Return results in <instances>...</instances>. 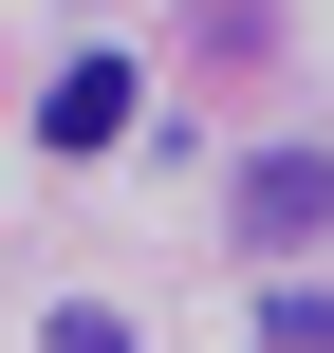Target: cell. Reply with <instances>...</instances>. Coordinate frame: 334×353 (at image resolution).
<instances>
[{
  "label": "cell",
  "mask_w": 334,
  "mask_h": 353,
  "mask_svg": "<svg viewBox=\"0 0 334 353\" xmlns=\"http://www.w3.org/2000/svg\"><path fill=\"white\" fill-rule=\"evenodd\" d=\"M223 223H242L260 261H298V242H334V149H242V186H223Z\"/></svg>",
  "instance_id": "1"
},
{
  "label": "cell",
  "mask_w": 334,
  "mask_h": 353,
  "mask_svg": "<svg viewBox=\"0 0 334 353\" xmlns=\"http://www.w3.org/2000/svg\"><path fill=\"white\" fill-rule=\"evenodd\" d=\"M260 335H279V353H334V279H298V298H260Z\"/></svg>",
  "instance_id": "3"
},
{
  "label": "cell",
  "mask_w": 334,
  "mask_h": 353,
  "mask_svg": "<svg viewBox=\"0 0 334 353\" xmlns=\"http://www.w3.org/2000/svg\"><path fill=\"white\" fill-rule=\"evenodd\" d=\"M130 112H149V74H130V56H74V74L37 93V149H56V168H93V149H112Z\"/></svg>",
  "instance_id": "2"
},
{
  "label": "cell",
  "mask_w": 334,
  "mask_h": 353,
  "mask_svg": "<svg viewBox=\"0 0 334 353\" xmlns=\"http://www.w3.org/2000/svg\"><path fill=\"white\" fill-rule=\"evenodd\" d=\"M56 353H130V316L112 298H56Z\"/></svg>",
  "instance_id": "4"
}]
</instances>
